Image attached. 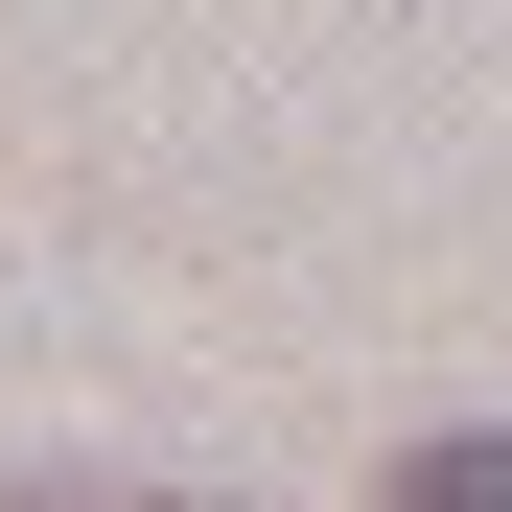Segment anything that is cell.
Here are the masks:
<instances>
[{
    "mask_svg": "<svg viewBox=\"0 0 512 512\" xmlns=\"http://www.w3.org/2000/svg\"><path fill=\"white\" fill-rule=\"evenodd\" d=\"M373 512H512V419H466V443H419Z\"/></svg>",
    "mask_w": 512,
    "mask_h": 512,
    "instance_id": "cell-1",
    "label": "cell"
},
{
    "mask_svg": "<svg viewBox=\"0 0 512 512\" xmlns=\"http://www.w3.org/2000/svg\"><path fill=\"white\" fill-rule=\"evenodd\" d=\"M0 512H187V489H0Z\"/></svg>",
    "mask_w": 512,
    "mask_h": 512,
    "instance_id": "cell-2",
    "label": "cell"
}]
</instances>
